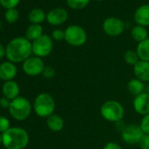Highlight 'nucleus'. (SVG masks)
Wrapping results in <instances>:
<instances>
[{
  "label": "nucleus",
  "instance_id": "1",
  "mask_svg": "<svg viewBox=\"0 0 149 149\" xmlns=\"http://www.w3.org/2000/svg\"><path fill=\"white\" fill-rule=\"evenodd\" d=\"M6 49V55L13 63L24 62L33 54L32 42L26 37L14 38L7 44Z\"/></svg>",
  "mask_w": 149,
  "mask_h": 149
},
{
  "label": "nucleus",
  "instance_id": "2",
  "mask_svg": "<svg viewBox=\"0 0 149 149\" xmlns=\"http://www.w3.org/2000/svg\"><path fill=\"white\" fill-rule=\"evenodd\" d=\"M2 143L6 149H25L29 143V135L23 128L10 127L2 133Z\"/></svg>",
  "mask_w": 149,
  "mask_h": 149
},
{
  "label": "nucleus",
  "instance_id": "3",
  "mask_svg": "<svg viewBox=\"0 0 149 149\" xmlns=\"http://www.w3.org/2000/svg\"><path fill=\"white\" fill-rule=\"evenodd\" d=\"M101 116L109 122H120L125 115L123 105L116 100H107L100 108Z\"/></svg>",
  "mask_w": 149,
  "mask_h": 149
},
{
  "label": "nucleus",
  "instance_id": "4",
  "mask_svg": "<svg viewBox=\"0 0 149 149\" xmlns=\"http://www.w3.org/2000/svg\"><path fill=\"white\" fill-rule=\"evenodd\" d=\"M33 110L39 117L48 118L54 112L55 101L51 95L47 93H40L34 100Z\"/></svg>",
  "mask_w": 149,
  "mask_h": 149
},
{
  "label": "nucleus",
  "instance_id": "5",
  "mask_svg": "<svg viewBox=\"0 0 149 149\" xmlns=\"http://www.w3.org/2000/svg\"><path fill=\"white\" fill-rule=\"evenodd\" d=\"M9 111L11 116L19 121H23L26 119L32 111V105L28 99L24 97H18L12 100L11 105L9 107Z\"/></svg>",
  "mask_w": 149,
  "mask_h": 149
},
{
  "label": "nucleus",
  "instance_id": "6",
  "mask_svg": "<svg viewBox=\"0 0 149 149\" xmlns=\"http://www.w3.org/2000/svg\"><path fill=\"white\" fill-rule=\"evenodd\" d=\"M65 41L73 47H81L87 41V33L80 26L71 25L65 29Z\"/></svg>",
  "mask_w": 149,
  "mask_h": 149
},
{
  "label": "nucleus",
  "instance_id": "7",
  "mask_svg": "<svg viewBox=\"0 0 149 149\" xmlns=\"http://www.w3.org/2000/svg\"><path fill=\"white\" fill-rule=\"evenodd\" d=\"M53 39L49 35L43 34L39 39L32 42L33 54L37 57H46L49 55L53 50Z\"/></svg>",
  "mask_w": 149,
  "mask_h": 149
},
{
  "label": "nucleus",
  "instance_id": "8",
  "mask_svg": "<svg viewBox=\"0 0 149 149\" xmlns=\"http://www.w3.org/2000/svg\"><path fill=\"white\" fill-rule=\"evenodd\" d=\"M143 135L144 132H142L139 125L137 124H130L125 125L121 132L122 139L130 145L139 144Z\"/></svg>",
  "mask_w": 149,
  "mask_h": 149
},
{
  "label": "nucleus",
  "instance_id": "9",
  "mask_svg": "<svg viewBox=\"0 0 149 149\" xmlns=\"http://www.w3.org/2000/svg\"><path fill=\"white\" fill-rule=\"evenodd\" d=\"M104 32L110 37H117L123 33L125 23L117 17L107 18L103 23Z\"/></svg>",
  "mask_w": 149,
  "mask_h": 149
},
{
  "label": "nucleus",
  "instance_id": "10",
  "mask_svg": "<svg viewBox=\"0 0 149 149\" xmlns=\"http://www.w3.org/2000/svg\"><path fill=\"white\" fill-rule=\"evenodd\" d=\"M24 72L31 77H35L39 76V74H42L44 68H45V64L44 61L41 58L33 56V57H29L26 59L22 65Z\"/></svg>",
  "mask_w": 149,
  "mask_h": 149
},
{
  "label": "nucleus",
  "instance_id": "11",
  "mask_svg": "<svg viewBox=\"0 0 149 149\" xmlns=\"http://www.w3.org/2000/svg\"><path fill=\"white\" fill-rule=\"evenodd\" d=\"M68 12L63 8H54L49 11L47 14V21L54 26H61L64 24L68 19Z\"/></svg>",
  "mask_w": 149,
  "mask_h": 149
},
{
  "label": "nucleus",
  "instance_id": "12",
  "mask_svg": "<svg viewBox=\"0 0 149 149\" xmlns=\"http://www.w3.org/2000/svg\"><path fill=\"white\" fill-rule=\"evenodd\" d=\"M134 111L142 116L149 114V94L143 92L135 97L133 100Z\"/></svg>",
  "mask_w": 149,
  "mask_h": 149
},
{
  "label": "nucleus",
  "instance_id": "13",
  "mask_svg": "<svg viewBox=\"0 0 149 149\" xmlns=\"http://www.w3.org/2000/svg\"><path fill=\"white\" fill-rule=\"evenodd\" d=\"M17 74V68L11 61H5L0 64V79L8 82L13 79Z\"/></svg>",
  "mask_w": 149,
  "mask_h": 149
},
{
  "label": "nucleus",
  "instance_id": "14",
  "mask_svg": "<svg viewBox=\"0 0 149 149\" xmlns=\"http://www.w3.org/2000/svg\"><path fill=\"white\" fill-rule=\"evenodd\" d=\"M133 73L137 79L149 82V61H139L133 66Z\"/></svg>",
  "mask_w": 149,
  "mask_h": 149
},
{
  "label": "nucleus",
  "instance_id": "15",
  "mask_svg": "<svg viewBox=\"0 0 149 149\" xmlns=\"http://www.w3.org/2000/svg\"><path fill=\"white\" fill-rule=\"evenodd\" d=\"M134 21L138 26H149V5L140 6L135 11Z\"/></svg>",
  "mask_w": 149,
  "mask_h": 149
},
{
  "label": "nucleus",
  "instance_id": "16",
  "mask_svg": "<svg viewBox=\"0 0 149 149\" xmlns=\"http://www.w3.org/2000/svg\"><path fill=\"white\" fill-rule=\"evenodd\" d=\"M2 92L5 97L13 100L19 97V86L14 81H8L6 82L2 88Z\"/></svg>",
  "mask_w": 149,
  "mask_h": 149
},
{
  "label": "nucleus",
  "instance_id": "17",
  "mask_svg": "<svg viewBox=\"0 0 149 149\" xmlns=\"http://www.w3.org/2000/svg\"><path fill=\"white\" fill-rule=\"evenodd\" d=\"M47 125L51 131L60 132L64 127V120L61 116L57 114H53L47 118Z\"/></svg>",
  "mask_w": 149,
  "mask_h": 149
},
{
  "label": "nucleus",
  "instance_id": "18",
  "mask_svg": "<svg viewBox=\"0 0 149 149\" xmlns=\"http://www.w3.org/2000/svg\"><path fill=\"white\" fill-rule=\"evenodd\" d=\"M43 35V28L40 25L32 24L26 31V38L30 41H34Z\"/></svg>",
  "mask_w": 149,
  "mask_h": 149
},
{
  "label": "nucleus",
  "instance_id": "19",
  "mask_svg": "<svg viewBox=\"0 0 149 149\" xmlns=\"http://www.w3.org/2000/svg\"><path fill=\"white\" fill-rule=\"evenodd\" d=\"M28 19L32 24H38L40 25L42 22L45 21V19H47V15L45 13V12L42 9L40 8H35L33 9L29 14H28Z\"/></svg>",
  "mask_w": 149,
  "mask_h": 149
},
{
  "label": "nucleus",
  "instance_id": "20",
  "mask_svg": "<svg viewBox=\"0 0 149 149\" xmlns=\"http://www.w3.org/2000/svg\"><path fill=\"white\" fill-rule=\"evenodd\" d=\"M136 52L140 61H149V38L138 44Z\"/></svg>",
  "mask_w": 149,
  "mask_h": 149
},
{
  "label": "nucleus",
  "instance_id": "21",
  "mask_svg": "<svg viewBox=\"0 0 149 149\" xmlns=\"http://www.w3.org/2000/svg\"><path fill=\"white\" fill-rule=\"evenodd\" d=\"M127 89L131 94L136 97L144 92V89H145L144 83L137 78L132 79L127 84Z\"/></svg>",
  "mask_w": 149,
  "mask_h": 149
},
{
  "label": "nucleus",
  "instance_id": "22",
  "mask_svg": "<svg viewBox=\"0 0 149 149\" xmlns=\"http://www.w3.org/2000/svg\"><path fill=\"white\" fill-rule=\"evenodd\" d=\"M131 35L132 38L138 41L139 43L146 40L148 38V33H147V30L146 29V27L141 26H135L132 31H131Z\"/></svg>",
  "mask_w": 149,
  "mask_h": 149
},
{
  "label": "nucleus",
  "instance_id": "23",
  "mask_svg": "<svg viewBox=\"0 0 149 149\" xmlns=\"http://www.w3.org/2000/svg\"><path fill=\"white\" fill-rule=\"evenodd\" d=\"M124 60L127 64L132 65V66H134L137 62H139L140 61L137 52L133 51L132 49L125 51V53L124 54Z\"/></svg>",
  "mask_w": 149,
  "mask_h": 149
},
{
  "label": "nucleus",
  "instance_id": "24",
  "mask_svg": "<svg viewBox=\"0 0 149 149\" xmlns=\"http://www.w3.org/2000/svg\"><path fill=\"white\" fill-rule=\"evenodd\" d=\"M91 0H67V5L74 10H82L85 8Z\"/></svg>",
  "mask_w": 149,
  "mask_h": 149
},
{
  "label": "nucleus",
  "instance_id": "25",
  "mask_svg": "<svg viewBox=\"0 0 149 149\" xmlns=\"http://www.w3.org/2000/svg\"><path fill=\"white\" fill-rule=\"evenodd\" d=\"M19 18V13L16 8L8 9V10H6V12L5 13V19L10 24H13V23L17 22Z\"/></svg>",
  "mask_w": 149,
  "mask_h": 149
},
{
  "label": "nucleus",
  "instance_id": "26",
  "mask_svg": "<svg viewBox=\"0 0 149 149\" xmlns=\"http://www.w3.org/2000/svg\"><path fill=\"white\" fill-rule=\"evenodd\" d=\"M20 0H0V5L6 10L16 8V6L19 4Z\"/></svg>",
  "mask_w": 149,
  "mask_h": 149
},
{
  "label": "nucleus",
  "instance_id": "27",
  "mask_svg": "<svg viewBox=\"0 0 149 149\" xmlns=\"http://www.w3.org/2000/svg\"><path fill=\"white\" fill-rule=\"evenodd\" d=\"M139 126L142 132H144V134L149 135V114L143 116V118L141 119Z\"/></svg>",
  "mask_w": 149,
  "mask_h": 149
},
{
  "label": "nucleus",
  "instance_id": "28",
  "mask_svg": "<svg viewBox=\"0 0 149 149\" xmlns=\"http://www.w3.org/2000/svg\"><path fill=\"white\" fill-rule=\"evenodd\" d=\"M10 128V121L7 118L0 116V132L4 133Z\"/></svg>",
  "mask_w": 149,
  "mask_h": 149
},
{
  "label": "nucleus",
  "instance_id": "29",
  "mask_svg": "<svg viewBox=\"0 0 149 149\" xmlns=\"http://www.w3.org/2000/svg\"><path fill=\"white\" fill-rule=\"evenodd\" d=\"M52 39L57 41H61L65 40V32L61 29H54L52 32Z\"/></svg>",
  "mask_w": 149,
  "mask_h": 149
},
{
  "label": "nucleus",
  "instance_id": "30",
  "mask_svg": "<svg viewBox=\"0 0 149 149\" xmlns=\"http://www.w3.org/2000/svg\"><path fill=\"white\" fill-rule=\"evenodd\" d=\"M42 76L47 78V79H51L55 76V70L53 67L50 66H47L45 67L43 72H42Z\"/></svg>",
  "mask_w": 149,
  "mask_h": 149
},
{
  "label": "nucleus",
  "instance_id": "31",
  "mask_svg": "<svg viewBox=\"0 0 149 149\" xmlns=\"http://www.w3.org/2000/svg\"><path fill=\"white\" fill-rule=\"evenodd\" d=\"M140 149H149V135L144 134L139 143Z\"/></svg>",
  "mask_w": 149,
  "mask_h": 149
},
{
  "label": "nucleus",
  "instance_id": "32",
  "mask_svg": "<svg viewBox=\"0 0 149 149\" xmlns=\"http://www.w3.org/2000/svg\"><path fill=\"white\" fill-rule=\"evenodd\" d=\"M11 102H12V100L4 97L2 98H0V106L4 109H9V107L11 105Z\"/></svg>",
  "mask_w": 149,
  "mask_h": 149
},
{
  "label": "nucleus",
  "instance_id": "33",
  "mask_svg": "<svg viewBox=\"0 0 149 149\" xmlns=\"http://www.w3.org/2000/svg\"><path fill=\"white\" fill-rule=\"evenodd\" d=\"M104 149H123V148H122L121 146L118 145V143L111 141V142H108V143L104 146Z\"/></svg>",
  "mask_w": 149,
  "mask_h": 149
},
{
  "label": "nucleus",
  "instance_id": "34",
  "mask_svg": "<svg viewBox=\"0 0 149 149\" xmlns=\"http://www.w3.org/2000/svg\"><path fill=\"white\" fill-rule=\"evenodd\" d=\"M6 54V49L1 43H0V59H2Z\"/></svg>",
  "mask_w": 149,
  "mask_h": 149
},
{
  "label": "nucleus",
  "instance_id": "35",
  "mask_svg": "<svg viewBox=\"0 0 149 149\" xmlns=\"http://www.w3.org/2000/svg\"><path fill=\"white\" fill-rule=\"evenodd\" d=\"M2 143V134H0V144Z\"/></svg>",
  "mask_w": 149,
  "mask_h": 149
},
{
  "label": "nucleus",
  "instance_id": "36",
  "mask_svg": "<svg viewBox=\"0 0 149 149\" xmlns=\"http://www.w3.org/2000/svg\"><path fill=\"white\" fill-rule=\"evenodd\" d=\"M147 93L149 94V85H148V88H147Z\"/></svg>",
  "mask_w": 149,
  "mask_h": 149
},
{
  "label": "nucleus",
  "instance_id": "37",
  "mask_svg": "<svg viewBox=\"0 0 149 149\" xmlns=\"http://www.w3.org/2000/svg\"><path fill=\"white\" fill-rule=\"evenodd\" d=\"M96 1H103V0H96Z\"/></svg>",
  "mask_w": 149,
  "mask_h": 149
}]
</instances>
